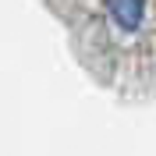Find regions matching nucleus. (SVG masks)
I'll use <instances>...</instances> for the list:
<instances>
[{"instance_id": "nucleus-1", "label": "nucleus", "mask_w": 156, "mask_h": 156, "mask_svg": "<svg viewBox=\"0 0 156 156\" xmlns=\"http://www.w3.org/2000/svg\"><path fill=\"white\" fill-rule=\"evenodd\" d=\"M107 11L114 18V25L124 32H135L146 21V0H107Z\"/></svg>"}]
</instances>
